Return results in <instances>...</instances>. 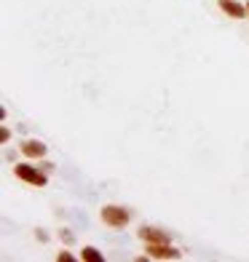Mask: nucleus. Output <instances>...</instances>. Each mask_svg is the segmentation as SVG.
Masks as SVG:
<instances>
[{
    "mask_svg": "<svg viewBox=\"0 0 249 262\" xmlns=\"http://www.w3.org/2000/svg\"><path fill=\"white\" fill-rule=\"evenodd\" d=\"M102 222L108 225V228H115V230H121L129 225V220H132V214H129L123 206H115V204H108V206H102Z\"/></svg>",
    "mask_w": 249,
    "mask_h": 262,
    "instance_id": "nucleus-1",
    "label": "nucleus"
},
{
    "mask_svg": "<svg viewBox=\"0 0 249 262\" xmlns=\"http://www.w3.org/2000/svg\"><path fill=\"white\" fill-rule=\"evenodd\" d=\"M14 174L19 177L22 182H27V185H35V187H43L46 182V174L43 171H38V169H32V166H27V163H16L14 166Z\"/></svg>",
    "mask_w": 249,
    "mask_h": 262,
    "instance_id": "nucleus-2",
    "label": "nucleus"
},
{
    "mask_svg": "<svg viewBox=\"0 0 249 262\" xmlns=\"http://www.w3.org/2000/svg\"><path fill=\"white\" fill-rule=\"evenodd\" d=\"M145 252H148L150 259H180V257H182V254L177 252L174 246H169V244H145Z\"/></svg>",
    "mask_w": 249,
    "mask_h": 262,
    "instance_id": "nucleus-3",
    "label": "nucleus"
},
{
    "mask_svg": "<svg viewBox=\"0 0 249 262\" xmlns=\"http://www.w3.org/2000/svg\"><path fill=\"white\" fill-rule=\"evenodd\" d=\"M139 238L145 244H169V235H166L163 230H158V228H142Z\"/></svg>",
    "mask_w": 249,
    "mask_h": 262,
    "instance_id": "nucleus-4",
    "label": "nucleus"
},
{
    "mask_svg": "<svg viewBox=\"0 0 249 262\" xmlns=\"http://www.w3.org/2000/svg\"><path fill=\"white\" fill-rule=\"evenodd\" d=\"M220 8H222V14H228L231 19H244L246 16V6L236 3V0H220Z\"/></svg>",
    "mask_w": 249,
    "mask_h": 262,
    "instance_id": "nucleus-5",
    "label": "nucleus"
},
{
    "mask_svg": "<svg viewBox=\"0 0 249 262\" xmlns=\"http://www.w3.org/2000/svg\"><path fill=\"white\" fill-rule=\"evenodd\" d=\"M22 152H25L27 158H43L46 156V145L38 139H27V142H22Z\"/></svg>",
    "mask_w": 249,
    "mask_h": 262,
    "instance_id": "nucleus-6",
    "label": "nucleus"
},
{
    "mask_svg": "<svg viewBox=\"0 0 249 262\" xmlns=\"http://www.w3.org/2000/svg\"><path fill=\"white\" fill-rule=\"evenodd\" d=\"M80 259H86V262H102V252L99 249H94V246H83L80 249Z\"/></svg>",
    "mask_w": 249,
    "mask_h": 262,
    "instance_id": "nucleus-7",
    "label": "nucleus"
},
{
    "mask_svg": "<svg viewBox=\"0 0 249 262\" xmlns=\"http://www.w3.org/2000/svg\"><path fill=\"white\" fill-rule=\"evenodd\" d=\"M56 259H59V262H73L75 257H73V254H70V252H62V254H59Z\"/></svg>",
    "mask_w": 249,
    "mask_h": 262,
    "instance_id": "nucleus-8",
    "label": "nucleus"
},
{
    "mask_svg": "<svg viewBox=\"0 0 249 262\" xmlns=\"http://www.w3.org/2000/svg\"><path fill=\"white\" fill-rule=\"evenodd\" d=\"M8 139H11V131H8V128H0V142H3V145H6Z\"/></svg>",
    "mask_w": 249,
    "mask_h": 262,
    "instance_id": "nucleus-9",
    "label": "nucleus"
},
{
    "mask_svg": "<svg viewBox=\"0 0 249 262\" xmlns=\"http://www.w3.org/2000/svg\"><path fill=\"white\" fill-rule=\"evenodd\" d=\"M246 16H249V3H246Z\"/></svg>",
    "mask_w": 249,
    "mask_h": 262,
    "instance_id": "nucleus-10",
    "label": "nucleus"
}]
</instances>
